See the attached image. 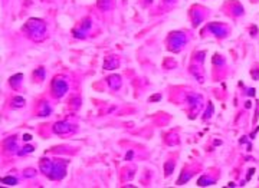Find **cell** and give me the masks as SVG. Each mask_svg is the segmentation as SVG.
<instances>
[{"label":"cell","instance_id":"5","mask_svg":"<svg viewBox=\"0 0 259 188\" xmlns=\"http://www.w3.org/2000/svg\"><path fill=\"white\" fill-rule=\"evenodd\" d=\"M109 0H98V7L101 9V10H107L109 9Z\"/></svg>","mask_w":259,"mask_h":188},{"label":"cell","instance_id":"4","mask_svg":"<svg viewBox=\"0 0 259 188\" xmlns=\"http://www.w3.org/2000/svg\"><path fill=\"white\" fill-rule=\"evenodd\" d=\"M118 63H120V62H118V59H114V62H109V59H107L105 60V63H104V69H115L117 66H118Z\"/></svg>","mask_w":259,"mask_h":188},{"label":"cell","instance_id":"3","mask_svg":"<svg viewBox=\"0 0 259 188\" xmlns=\"http://www.w3.org/2000/svg\"><path fill=\"white\" fill-rule=\"evenodd\" d=\"M108 85H109V88H113V89H118V88L121 86V76H118V75L109 76Z\"/></svg>","mask_w":259,"mask_h":188},{"label":"cell","instance_id":"6","mask_svg":"<svg viewBox=\"0 0 259 188\" xmlns=\"http://www.w3.org/2000/svg\"><path fill=\"white\" fill-rule=\"evenodd\" d=\"M173 169H174V162L169 161L167 164L164 165V171H165V175H170L173 172Z\"/></svg>","mask_w":259,"mask_h":188},{"label":"cell","instance_id":"2","mask_svg":"<svg viewBox=\"0 0 259 188\" xmlns=\"http://www.w3.org/2000/svg\"><path fill=\"white\" fill-rule=\"evenodd\" d=\"M71 129L72 128L66 122H58V124H55V126H53V131L56 132V134H66V132H69Z\"/></svg>","mask_w":259,"mask_h":188},{"label":"cell","instance_id":"1","mask_svg":"<svg viewBox=\"0 0 259 188\" xmlns=\"http://www.w3.org/2000/svg\"><path fill=\"white\" fill-rule=\"evenodd\" d=\"M66 89H68V85L64 80H59L58 78L53 80V92H55V96H56V98L62 96V95L66 92Z\"/></svg>","mask_w":259,"mask_h":188},{"label":"cell","instance_id":"8","mask_svg":"<svg viewBox=\"0 0 259 188\" xmlns=\"http://www.w3.org/2000/svg\"><path fill=\"white\" fill-rule=\"evenodd\" d=\"M13 102H15V103H13V106H23V105H25V99L20 98V96L15 98V99H13Z\"/></svg>","mask_w":259,"mask_h":188},{"label":"cell","instance_id":"7","mask_svg":"<svg viewBox=\"0 0 259 188\" xmlns=\"http://www.w3.org/2000/svg\"><path fill=\"white\" fill-rule=\"evenodd\" d=\"M3 182L7 185H16L17 184V180L13 177H6V178H3Z\"/></svg>","mask_w":259,"mask_h":188},{"label":"cell","instance_id":"9","mask_svg":"<svg viewBox=\"0 0 259 188\" xmlns=\"http://www.w3.org/2000/svg\"><path fill=\"white\" fill-rule=\"evenodd\" d=\"M160 98H161L160 95H157V96H151V98H150V101H158Z\"/></svg>","mask_w":259,"mask_h":188},{"label":"cell","instance_id":"10","mask_svg":"<svg viewBox=\"0 0 259 188\" xmlns=\"http://www.w3.org/2000/svg\"><path fill=\"white\" fill-rule=\"evenodd\" d=\"M23 139H25V141H30V139H32V136H30V135H27V134H26V135L23 136Z\"/></svg>","mask_w":259,"mask_h":188},{"label":"cell","instance_id":"11","mask_svg":"<svg viewBox=\"0 0 259 188\" xmlns=\"http://www.w3.org/2000/svg\"><path fill=\"white\" fill-rule=\"evenodd\" d=\"M131 157H132V151H130V152H128V154H127V159H130V158H131Z\"/></svg>","mask_w":259,"mask_h":188}]
</instances>
